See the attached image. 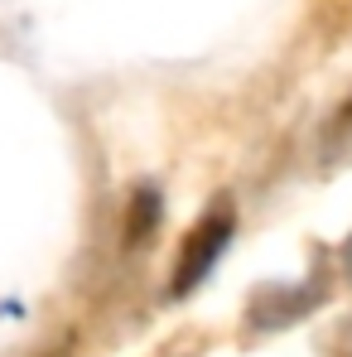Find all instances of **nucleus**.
<instances>
[{"label":"nucleus","mask_w":352,"mask_h":357,"mask_svg":"<svg viewBox=\"0 0 352 357\" xmlns=\"http://www.w3.org/2000/svg\"><path fill=\"white\" fill-rule=\"evenodd\" d=\"M232 232H236V208L227 198H217V203L188 227V237L178 246L174 266H169V299H188L208 275H213V266H217L222 251L232 246Z\"/></svg>","instance_id":"obj_1"},{"label":"nucleus","mask_w":352,"mask_h":357,"mask_svg":"<svg viewBox=\"0 0 352 357\" xmlns=\"http://www.w3.org/2000/svg\"><path fill=\"white\" fill-rule=\"evenodd\" d=\"M160 222H164V193H160L155 183H135L130 198H125V218H121V241H125V251L145 246V241L160 232Z\"/></svg>","instance_id":"obj_3"},{"label":"nucleus","mask_w":352,"mask_h":357,"mask_svg":"<svg viewBox=\"0 0 352 357\" xmlns=\"http://www.w3.org/2000/svg\"><path fill=\"white\" fill-rule=\"evenodd\" d=\"M44 357H72V343H59V348H49Z\"/></svg>","instance_id":"obj_7"},{"label":"nucleus","mask_w":352,"mask_h":357,"mask_svg":"<svg viewBox=\"0 0 352 357\" xmlns=\"http://www.w3.org/2000/svg\"><path fill=\"white\" fill-rule=\"evenodd\" d=\"M333 353H338V357H352V319L343 324V328H338V343H333Z\"/></svg>","instance_id":"obj_5"},{"label":"nucleus","mask_w":352,"mask_h":357,"mask_svg":"<svg viewBox=\"0 0 352 357\" xmlns=\"http://www.w3.org/2000/svg\"><path fill=\"white\" fill-rule=\"evenodd\" d=\"M323 280H294V285H266L246 304V328L251 333H280L299 319H309L323 304Z\"/></svg>","instance_id":"obj_2"},{"label":"nucleus","mask_w":352,"mask_h":357,"mask_svg":"<svg viewBox=\"0 0 352 357\" xmlns=\"http://www.w3.org/2000/svg\"><path fill=\"white\" fill-rule=\"evenodd\" d=\"M348 155H352V92L323 116V126H319V165L333 169V165H343Z\"/></svg>","instance_id":"obj_4"},{"label":"nucleus","mask_w":352,"mask_h":357,"mask_svg":"<svg viewBox=\"0 0 352 357\" xmlns=\"http://www.w3.org/2000/svg\"><path fill=\"white\" fill-rule=\"evenodd\" d=\"M343 275H348V280H352V237L343 241Z\"/></svg>","instance_id":"obj_6"}]
</instances>
